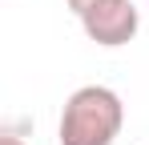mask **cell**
Instances as JSON below:
<instances>
[{"instance_id":"obj_1","label":"cell","mask_w":149,"mask_h":145,"mask_svg":"<svg viewBox=\"0 0 149 145\" xmlns=\"http://www.w3.org/2000/svg\"><path fill=\"white\" fill-rule=\"evenodd\" d=\"M121 125H125L121 97L109 85H81L61 109L56 141L61 145H113L121 137Z\"/></svg>"},{"instance_id":"obj_2","label":"cell","mask_w":149,"mask_h":145,"mask_svg":"<svg viewBox=\"0 0 149 145\" xmlns=\"http://www.w3.org/2000/svg\"><path fill=\"white\" fill-rule=\"evenodd\" d=\"M81 28H85V36H89L93 45L121 48V45H129V40L137 36L141 16H137L133 0H101V4H93V8L81 16Z\"/></svg>"},{"instance_id":"obj_3","label":"cell","mask_w":149,"mask_h":145,"mask_svg":"<svg viewBox=\"0 0 149 145\" xmlns=\"http://www.w3.org/2000/svg\"><path fill=\"white\" fill-rule=\"evenodd\" d=\"M65 4H69V8H73L77 16H85V12H89V8H93V4H101V0H65Z\"/></svg>"},{"instance_id":"obj_4","label":"cell","mask_w":149,"mask_h":145,"mask_svg":"<svg viewBox=\"0 0 149 145\" xmlns=\"http://www.w3.org/2000/svg\"><path fill=\"white\" fill-rule=\"evenodd\" d=\"M0 145H24V141H20L16 133H4V137H0Z\"/></svg>"}]
</instances>
